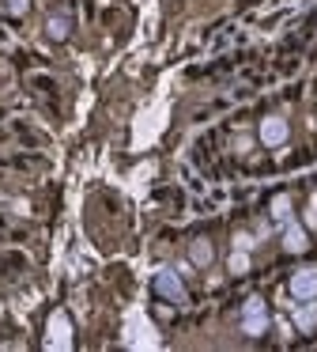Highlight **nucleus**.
I'll return each mask as SVG.
<instances>
[{
    "label": "nucleus",
    "instance_id": "nucleus-1",
    "mask_svg": "<svg viewBox=\"0 0 317 352\" xmlns=\"http://www.w3.org/2000/svg\"><path fill=\"white\" fill-rule=\"evenodd\" d=\"M45 349H72V318L64 311H53L45 322Z\"/></svg>",
    "mask_w": 317,
    "mask_h": 352
},
{
    "label": "nucleus",
    "instance_id": "nucleus-2",
    "mask_svg": "<svg viewBox=\"0 0 317 352\" xmlns=\"http://www.w3.org/2000/svg\"><path fill=\"white\" fill-rule=\"evenodd\" d=\"M264 329H268V307H264V299H246V307H242V333L246 337H261Z\"/></svg>",
    "mask_w": 317,
    "mask_h": 352
},
{
    "label": "nucleus",
    "instance_id": "nucleus-3",
    "mask_svg": "<svg viewBox=\"0 0 317 352\" xmlns=\"http://www.w3.org/2000/svg\"><path fill=\"white\" fill-rule=\"evenodd\" d=\"M155 292L163 299H170V303H185V284H181V273L178 269H158L155 273Z\"/></svg>",
    "mask_w": 317,
    "mask_h": 352
},
{
    "label": "nucleus",
    "instance_id": "nucleus-4",
    "mask_svg": "<svg viewBox=\"0 0 317 352\" xmlns=\"http://www.w3.org/2000/svg\"><path fill=\"white\" fill-rule=\"evenodd\" d=\"M287 292H291L298 303L314 299V296H317V269H298V273H291V280H287Z\"/></svg>",
    "mask_w": 317,
    "mask_h": 352
},
{
    "label": "nucleus",
    "instance_id": "nucleus-5",
    "mask_svg": "<svg viewBox=\"0 0 317 352\" xmlns=\"http://www.w3.org/2000/svg\"><path fill=\"white\" fill-rule=\"evenodd\" d=\"M287 133H291V129H287V122H283L279 114H272V118H264V122H261L257 140H261L264 148H279V144L287 140Z\"/></svg>",
    "mask_w": 317,
    "mask_h": 352
},
{
    "label": "nucleus",
    "instance_id": "nucleus-6",
    "mask_svg": "<svg viewBox=\"0 0 317 352\" xmlns=\"http://www.w3.org/2000/svg\"><path fill=\"white\" fill-rule=\"evenodd\" d=\"M283 250H287V254H306V250H309V231H306V223H298V220H287V223H283Z\"/></svg>",
    "mask_w": 317,
    "mask_h": 352
},
{
    "label": "nucleus",
    "instance_id": "nucleus-7",
    "mask_svg": "<svg viewBox=\"0 0 317 352\" xmlns=\"http://www.w3.org/2000/svg\"><path fill=\"white\" fill-rule=\"evenodd\" d=\"M268 216L279 223V228H283L287 220H294V201H291V193H276V197H272V205H268Z\"/></svg>",
    "mask_w": 317,
    "mask_h": 352
},
{
    "label": "nucleus",
    "instance_id": "nucleus-8",
    "mask_svg": "<svg viewBox=\"0 0 317 352\" xmlns=\"http://www.w3.org/2000/svg\"><path fill=\"white\" fill-rule=\"evenodd\" d=\"M189 261L200 265V269H208L211 261H215V246H211L208 239H193V243H189Z\"/></svg>",
    "mask_w": 317,
    "mask_h": 352
},
{
    "label": "nucleus",
    "instance_id": "nucleus-9",
    "mask_svg": "<svg viewBox=\"0 0 317 352\" xmlns=\"http://www.w3.org/2000/svg\"><path fill=\"white\" fill-rule=\"evenodd\" d=\"M294 326H298V333H309L317 326V307L309 299H306V307H294Z\"/></svg>",
    "mask_w": 317,
    "mask_h": 352
},
{
    "label": "nucleus",
    "instance_id": "nucleus-10",
    "mask_svg": "<svg viewBox=\"0 0 317 352\" xmlns=\"http://www.w3.org/2000/svg\"><path fill=\"white\" fill-rule=\"evenodd\" d=\"M68 31H72V19H68V16H49V19H45V34H49L53 42H64Z\"/></svg>",
    "mask_w": 317,
    "mask_h": 352
},
{
    "label": "nucleus",
    "instance_id": "nucleus-11",
    "mask_svg": "<svg viewBox=\"0 0 317 352\" xmlns=\"http://www.w3.org/2000/svg\"><path fill=\"white\" fill-rule=\"evenodd\" d=\"M226 273H234V276L249 273V250H238V246H234L231 258H226Z\"/></svg>",
    "mask_w": 317,
    "mask_h": 352
},
{
    "label": "nucleus",
    "instance_id": "nucleus-12",
    "mask_svg": "<svg viewBox=\"0 0 317 352\" xmlns=\"http://www.w3.org/2000/svg\"><path fill=\"white\" fill-rule=\"evenodd\" d=\"M4 8L12 12V16H27V12H30V0H4Z\"/></svg>",
    "mask_w": 317,
    "mask_h": 352
},
{
    "label": "nucleus",
    "instance_id": "nucleus-13",
    "mask_svg": "<svg viewBox=\"0 0 317 352\" xmlns=\"http://www.w3.org/2000/svg\"><path fill=\"white\" fill-rule=\"evenodd\" d=\"M234 246H238V250H253V235H249V231H238V235H234Z\"/></svg>",
    "mask_w": 317,
    "mask_h": 352
},
{
    "label": "nucleus",
    "instance_id": "nucleus-14",
    "mask_svg": "<svg viewBox=\"0 0 317 352\" xmlns=\"http://www.w3.org/2000/svg\"><path fill=\"white\" fill-rule=\"evenodd\" d=\"M234 148H238V152H249V148H253V137H238V140H234Z\"/></svg>",
    "mask_w": 317,
    "mask_h": 352
}]
</instances>
